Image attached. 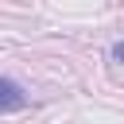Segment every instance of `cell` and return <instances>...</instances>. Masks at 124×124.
Wrapping results in <instances>:
<instances>
[{
	"mask_svg": "<svg viewBox=\"0 0 124 124\" xmlns=\"http://www.w3.org/2000/svg\"><path fill=\"white\" fill-rule=\"evenodd\" d=\"M0 93H4V97H0V105H4V112H12V108L19 105V89H16L12 81H0Z\"/></svg>",
	"mask_w": 124,
	"mask_h": 124,
	"instance_id": "obj_1",
	"label": "cell"
},
{
	"mask_svg": "<svg viewBox=\"0 0 124 124\" xmlns=\"http://www.w3.org/2000/svg\"><path fill=\"white\" fill-rule=\"evenodd\" d=\"M116 58H124V43H120V46H116Z\"/></svg>",
	"mask_w": 124,
	"mask_h": 124,
	"instance_id": "obj_2",
	"label": "cell"
}]
</instances>
